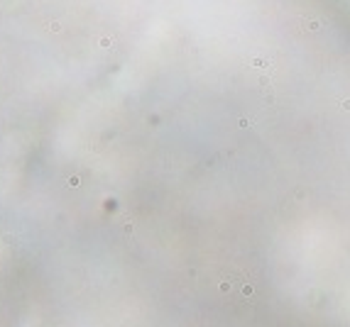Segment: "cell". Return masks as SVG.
Wrapping results in <instances>:
<instances>
[{"label":"cell","instance_id":"1","mask_svg":"<svg viewBox=\"0 0 350 327\" xmlns=\"http://www.w3.org/2000/svg\"><path fill=\"white\" fill-rule=\"evenodd\" d=\"M66 183H69L71 188H78V186H81V178H78V176H69V181H66Z\"/></svg>","mask_w":350,"mask_h":327}]
</instances>
